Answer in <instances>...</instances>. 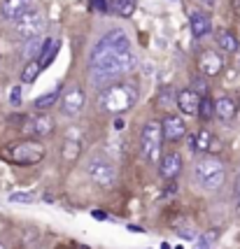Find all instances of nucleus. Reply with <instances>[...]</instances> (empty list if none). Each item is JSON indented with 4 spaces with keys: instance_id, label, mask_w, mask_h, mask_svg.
<instances>
[{
    "instance_id": "1",
    "label": "nucleus",
    "mask_w": 240,
    "mask_h": 249,
    "mask_svg": "<svg viewBox=\"0 0 240 249\" xmlns=\"http://www.w3.org/2000/svg\"><path fill=\"white\" fill-rule=\"evenodd\" d=\"M91 65L105 77L126 75L135 68V56L131 52H117V49H108L103 44H96V49L91 54Z\"/></svg>"
},
{
    "instance_id": "2",
    "label": "nucleus",
    "mask_w": 240,
    "mask_h": 249,
    "mask_svg": "<svg viewBox=\"0 0 240 249\" xmlns=\"http://www.w3.org/2000/svg\"><path fill=\"white\" fill-rule=\"evenodd\" d=\"M44 149L40 142L35 140H21V142H14L10 147L2 149V156L12 163H19V165H33V163H40L44 159Z\"/></svg>"
},
{
    "instance_id": "3",
    "label": "nucleus",
    "mask_w": 240,
    "mask_h": 249,
    "mask_svg": "<svg viewBox=\"0 0 240 249\" xmlns=\"http://www.w3.org/2000/svg\"><path fill=\"white\" fill-rule=\"evenodd\" d=\"M194 177H196V182L203 189L207 191H212V189H219V186L224 184V163L215 159V156H205V159H201L196 163V168H194Z\"/></svg>"
},
{
    "instance_id": "4",
    "label": "nucleus",
    "mask_w": 240,
    "mask_h": 249,
    "mask_svg": "<svg viewBox=\"0 0 240 249\" xmlns=\"http://www.w3.org/2000/svg\"><path fill=\"white\" fill-rule=\"evenodd\" d=\"M164 128L159 121H147L145 128H142V135H140V149H142V156L147 161L156 163L161 159V144H164Z\"/></svg>"
},
{
    "instance_id": "5",
    "label": "nucleus",
    "mask_w": 240,
    "mask_h": 249,
    "mask_svg": "<svg viewBox=\"0 0 240 249\" xmlns=\"http://www.w3.org/2000/svg\"><path fill=\"white\" fill-rule=\"evenodd\" d=\"M135 103V89L129 84H114V87L105 89L103 93V107L112 112V114H121Z\"/></svg>"
},
{
    "instance_id": "6",
    "label": "nucleus",
    "mask_w": 240,
    "mask_h": 249,
    "mask_svg": "<svg viewBox=\"0 0 240 249\" xmlns=\"http://www.w3.org/2000/svg\"><path fill=\"white\" fill-rule=\"evenodd\" d=\"M87 170H89V177H91L98 186H103V189H110V186L114 184V168H112L108 161H103V159H91L87 165Z\"/></svg>"
},
{
    "instance_id": "7",
    "label": "nucleus",
    "mask_w": 240,
    "mask_h": 249,
    "mask_svg": "<svg viewBox=\"0 0 240 249\" xmlns=\"http://www.w3.org/2000/svg\"><path fill=\"white\" fill-rule=\"evenodd\" d=\"M17 31L21 33L23 37H28V40H35L40 33L44 31V19H42V14L40 12H26L21 19L17 21Z\"/></svg>"
},
{
    "instance_id": "8",
    "label": "nucleus",
    "mask_w": 240,
    "mask_h": 249,
    "mask_svg": "<svg viewBox=\"0 0 240 249\" xmlns=\"http://www.w3.org/2000/svg\"><path fill=\"white\" fill-rule=\"evenodd\" d=\"M84 103H87L84 91L79 87H70L66 91V96H63V112L68 117H77L82 112V107H84Z\"/></svg>"
},
{
    "instance_id": "9",
    "label": "nucleus",
    "mask_w": 240,
    "mask_h": 249,
    "mask_svg": "<svg viewBox=\"0 0 240 249\" xmlns=\"http://www.w3.org/2000/svg\"><path fill=\"white\" fill-rule=\"evenodd\" d=\"M201 100L203 98L198 96L194 89H185V91H180V96H177V107L182 114H189V117H198V109H201Z\"/></svg>"
},
{
    "instance_id": "10",
    "label": "nucleus",
    "mask_w": 240,
    "mask_h": 249,
    "mask_svg": "<svg viewBox=\"0 0 240 249\" xmlns=\"http://www.w3.org/2000/svg\"><path fill=\"white\" fill-rule=\"evenodd\" d=\"M182 170V159H180V154L177 152H168L161 156V161H159V173L164 179H175L177 175Z\"/></svg>"
},
{
    "instance_id": "11",
    "label": "nucleus",
    "mask_w": 240,
    "mask_h": 249,
    "mask_svg": "<svg viewBox=\"0 0 240 249\" xmlns=\"http://www.w3.org/2000/svg\"><path fill=\"white\" fill-rule=\"evenodd\" d=\"M161 128H164V138L170 142H177L185 138L186 133V126L185 121L180 119V117H175V114H168L164 121H161Z\"/></svg>"
},
{
    "instance_id": "12",
    "label": "nucleus",
    "mask_w": 240,
    "mask_h": 249,
    "mask_svg": "<svg viewBox=\"0 0 240 249\" xmlns=\"http://www.w3.org/2000/svg\"><path fill=\"white\" fill-rule=\"evenodd\" d=\"M98 44L108 47V49H117V52H131V40H129V33L121 31V28L110 31Z\"/></svg>"
},
{
    "instance_id": "13",
    "label": "nucleus",
    "mask_w": 240,
    "mask_h": 249,
    "mask_svg": "<svg viewBox=\"0 0 240 249\" xmlns=\"http://www.w3.org/2000/svg\"><path fill=\"white\" fill-rule=\"evenodd\" d=\"M222 65H224V58L217 52H201L198 56V68L205 77H215L222 70Z\"/></svg>"
},
{
    "instance_id": "14",
    "label": "nucleus",
    "mask_w": 240,
    "mask_h": 249,
    "mask_svg": "<svg viewBox=\"0 0 240 249\" xmlns=\"http://www.w3.org/2000/svg\"><path fill=\"white\" fill-rule=\"evenodd\" d=\"M2 17L10 21H19L26 12H31V0H2Z\"/></svg>"
},
{
    "instance_id": "15",
    "label": "nucleus",
    "mask_w": 240,
    "mask_h": 249,
    "mask_svg": "<svg viewBox=\"0 0 240 249\" xmlns=\"http://www.w3.org/2000/svg\"><path fill=\"white\" fill-rule=\"evenodd\" d=\"M189 28H191V35L201 40V37H205L207 33L212 31V23H210V17L203 14V12H194L191 14V19H189Z\"/></svg>"
},
{
    "instance_id": "16",
    "label": "nucleus",
    "mask_w": 240,
    "mask_h": 249,
    "mask_svg": "<svg viewBox=\"0 0 240 249\" xmlns=\"http://www.w3.org/2000/svg\"><path fill=\"white\" fill-rule=\"evenodd\" d=\"M215 114H217L222 121H231L236 117V103H233L229 96L217 98V100H215Z\"/></svg>"
},
{
    "instance_id": "17",
    "label": "nucleus",
    "mask_w": 240,
    "mask_h": 249,
    "mask_svg": "<svg viewBox=\"0 0 240 249\" xmlns=\"http://www.w3.org/2000/svg\"><path fill=\"white\" fill-rule=\"evenodd\" d=\"M58 49H61V40H54V37L44 40V42H42V52H40V58H42V61H40V65H42V68H47V65L56 58Z\"/></svg>"
},
{
    "instance_id": "18",
    "label": "nucleus",
    "mask_w": 240,
    "mask_h": 249,
    "mask_svg": "<svg viewBox=\"0 0 240 249\" xmlns=\"http://www.w3.org/2000/svg\"><path fill=\"white\" fill-rule=\"evenodd\" d=\"M217 47L224 52V54H233V52H238V37L233 35L231 31H219L217 33Z\"/></svg>"
},
{
    "instance_id": "19",
    "label": "nucleus",
    "mask_w": 240,
    "mask_h": 249,
    "mask_svg": "<svg viewBox=\"0 0 240 249\" xmlns=\"http://www.w3.org/2000/svg\"><path fill=\"white\" fill-rule=\"evenodd\" d=\"M31 130L35 135H52L54 133V119L47 117V114H37L33 119V124H31Z\"/></svg>"
},
{
    "instance_id": "20",
    "label": "nucleus",
    "mask_w": 240,
    "mask_h": 249,
    "mask_svg": "<svg viewBox=\"0 0 240 249\" xmlns=\"http://www.w3.org/2000/svg\"><path fill=\"white\" fill-rule=\"evenodd\" d=\"M210 142H212V135H210V130H198V133H194V138L189 140V144H191V149L194 152H207L210 149Z\"/></svg>"
},
{
    "instance_id": "21",
    "label": "nucleus",
    "mask_w": 240,
    "mask_h": 249,
    "mask_svg": "<svg viewBox=\"0 0 240 249\" xmlns=\"http://www.w3.org/2000/svg\"><path fill=\"white\" fill-rule=\"evenodd\" d=\"M40 70H42L40 61H28L26 68L21 70V82L23 84H33L35 79H37V75H40Z\"/></svg>"
},
{
    "instance_id": "22",
    "label": "nucleus",
    "mask_w": 240,
    "mask_h": 249,
    "mask_svg": "<svg viewBox=\"0 0 240 249\" xmlns=\"http://www.w3.org/2000/svg\"><path fill=\"white\" fill-rule=\"evenodd\" d=\"M135 7H138V0H117L114 2V10L119 17H133Z\"/></svg>"
},
{
    "instance_id": "23",
    "label": "nucleus",
    "mask_w": 240,
    "mask_h": 249,
    "mask_svg": "<svg viewBox=\"0 0 240 249\" xmlns=\"http://www.w3.org/2000/svg\"><path fill=\"white\" fill-rule=\"evenodd\" d=\"M58 89H54V91H49V93H44V96H40L37 100H35V107L37 109H47V107H52L56 100H58Z\"/></svg>"
},
{
    "instance_id": "24",
    "label": "nucleus",
    "mask_w": 240,
    "mask_h": 249,
    "mask_svg": "<svg viewBox=\"0 0 240 249\" xmlns=\"http://www.w3.org/2000/svg\"><path fill=\"white\" fill-rule=\"evenodd\" d=\"M198 117H201V119H212V117H215V103H212V100H210L207 96L201 100V109H198Z\"/></svg>"
},
{
    "instance_id": "25",
    "label": "nucleus",
    "mask_w": 240,
    "mask_h": 249,
    "mask_svg": "<svg viewBox=\"0 0 240 249\" xmlns=\"http://www.w3.org/2000/svg\"><path fill=\"white\" fill-rule=\"evenodd\" d=\"M21 100H23V89H21V84H17V87L10 89V103L14 105V107H19Z\"/></svg>"
},
{
    "instance_id": "26",
    "label": "nucleus",
    "mask_w": 240,
    "mask_h": 249,
    "mask_svg": "<svg viewBox=\"0 0 240 249\" xmlns=\"http://www.w3.org/2000/svg\"><path fill=\"white\" fill-rule=\"evenodd\" d=\"M40 52H42V44H40V40H33V42L26 47V56H28V58H35V56H40Z\"/></svg>"
},
{
    "instance_id": "27",
    "label": "nucleus",
    "mask_w": 240,
    "mask_h": 249,
    "mask_svg": "<svg viewBox=\"0 0 240 249\" xmlns=\"http://www.w3.org/2000/svg\"><path fill=\"white\" fill-rule=\"evenodd\" d=\"M10 200H12V203H33L35 196L33 194H12Z\"/></svg>"
},
{
    "instance_id": "28",
    "label": "nucleus",
    "mask_w": 240,
    "mask_h": 249,
    "mask_svg": "<svg viewBox=\"0 0 240 249\" xmlns=\"http://www.w3.org/2000/svg\"><path fill=\"white\" fill-rule=\"evenodd\" d=\"M194 249H210V242H207L205 238H198L196 245H194Z\"/></svg>"
},
{
    "instance_id": "29",
    "label": "nucleus",
    "mask_w": 240,
    "mask_h": 249,
    "mask_svg": "<svg viewBox=\"0 0 240 249\" xmlns=\"http://www.w3.org/2000/svg\"><path fill=\"white\" fill-rule=\"evenodd\" d=\"M93 7H98L100 12L108 10V5H105V0H93Z\"/></svg>"
},
{
    "instance_id": "30",
    "label": "nucleus",
    "mask_w": 240,
    "mask_h": 249,
    "mask_svg": "<svg viewBox=\"0 0 240 249\" xmlns=\"http://www.w3.org/2000/svg\"><path fill=\"white\" fill-rule=\"evenodd\" d=\"M233 10H236V14L240 17V0H233Z\"/></svg>"
},
{
    "instance_id": "31",
    "label": "nucleus",
    "mask_w": 240,
    "mask_h": 249,
    "mask_svg": "<svg viewBox=\"0 0 240 249\" xmlns=\"http://www.w3.org/2000/svg\"><path fill=\"white\" fill-rule=\"evenodd\" d=\"M126 228H129V231H135V233H142V228L140 226H133V224H131V226H126Z\"/></svg>"
},
{
    "instance_id": "32",
    "label": "nucleus",
    "mask_w": 240,
    "mask_h": 249,
    "mask_svg": "<svg viewBox=\"0 0 240 249\" xmlns=\"http://www.w3.org/2000/svg\"><path fill=\"white\" fill-rule=\"evenodd\" d=\"M236 194L240 196V175H238V179H236Z\"/></svg>"
},
{
    "instance_id": "33",
    "label": "nucleus",
    "mask_w": 240,
    "mask_h": 249,
    "mask_svg": "<svg viewBox=\"0 0 240 249\" xmlns=\"http://www.w3.org/2000/svg\"><path fill=\"white\" fill-rule=\"evenodd\" d=\"M201 2H203V5H207V7H212V5H215V0H201Z\"/></svg>"
},
{
    "instance_id": "34",
    "label": "nucleus",
    "mask_w": 240,
    "mask_h": 249,
    "mask_svg": "<svg viewBox=\"0 0 240 249\" xmlns=\"http://www.w3.org/2000/svg\"><path fill=\"white\" fill-rule=\"evenodd\" d=\"M238 214H240V196H238Z\"/></svg>"
},
{
    "instance_id": "35",
    "label": "nucleus",
    "mask_w": 240,
    "mask_h": 249,
    "mask_svg": "<svg viewBox=\"0 0 240 249\" xmlns=\"http://www.w3.org/2000/svg\"><path fill=\"white\" fill-rule=\"evenodd\" d=\"M0 249H2V247H0Z\"/></svg>"
}]
</instances>
